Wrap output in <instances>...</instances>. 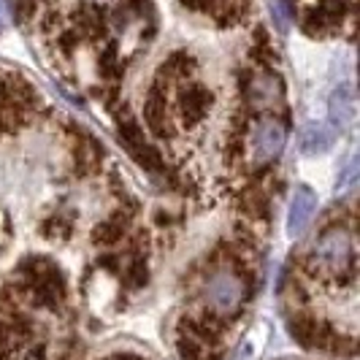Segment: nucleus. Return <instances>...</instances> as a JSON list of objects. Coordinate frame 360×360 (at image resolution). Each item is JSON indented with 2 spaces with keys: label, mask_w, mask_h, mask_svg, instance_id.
<instances>
[{
  "label": "nucleus",
  "mask_w": 360,
  "mask_h": 360,
  "mask_svg": "<svg viewBox=\"0 0 360 360\" xmlns=\"http://www.w3.org/2000/svg\"><path fill=\"white\" fill-rule=\"evenodd\" d=\"M304 269L311 279H344L355 285L358 279V236H355V214L347 219L325 225L320 236L311 241Z\"/></svg>",
  "instance_id": "1"
},
{
  "label": "nucleus",
  "mask_w": 360,
  "mask_h": 360,
  "mask_svg": "<svg viewBox=\"0 0 360 360\" xmlns=\"http://www.w3.org/2000/svg\"><path fill=\"white\" fill-rule=\"evenodd\" d=\"M288 136V117H279L274 111L252 114V120L241 133V158L252 171H269L282 158Z\"/></svg>",
  "instance_id": "2"
},
{
  "label": "nucleus",
  "mask_w": 360,
  "mask_h": 360,
  "mask_svg": "<svg viewBox=\"0 0 360 360\" xmlns=\"http://www.w3.org/2000/svg\"><path fill=\"white\" fill-rule=\"evenodd\" d=\"M238 92L255 114L285 106V82L271 65H266V68H260V65L257 68H241L238 71Z\"/></svg>",
  "instance_id": "3"
},
{
  "label": "nucleus",
  "mask_w": 360,
  "mask_h": 360,
  "mask_svg": "<svg viewBox=\"0 0 360 360\" xmlns=\"http://www.w3.org/2000/svg\"><path fill=\"white\" fill-rule=\"evenodd\" d=\"M214 108V92L209 90L203 82H181L171 90V117L174 127L181 130H195L200 127Z\"/></svg>",
  "instance_id": "4"
},
{
  "label": "nucleus",
  "mask_w": 360,
  "mask_h": 360,
  "mask_svg": "<svg viewBox=\"0 0 360 360\" xmlns=\"http://www.w3.org/2000/svg\"><path fill=\"white\" fill-rule=\"evenodd\" d=\"M68 139H71V165L76 171V176H92L101 171V162H103V146L98 144V139L71 127L68 130Z\"/></svg>",
  "instance_id": "5"
},
{
  "label": "nucleus",
  "mask_w": 360,
  "mask_h": 360,
  "mask_svg": "<svg viewBox=\"0 0 360 360\" xmlns=\"http://www.w3.org/2000/svg\"><path fill=\"white\" fill-rule=\"evenodd\" d=\"M198 73H200V63L193 57V54H187L184 49H174V52L162 60V65L158 68L155 82L162 84V87H168V90H174V87L181 84V82H193V79H198Z\"/></svg>",
  "instance_id": "6"
},
{
  "label": "nucleus",
  "mask_w": 360,
  "mask_h": 360,
  "mask_svg": "<svg viewBox=\"0 0 360 360\" xmlns=\"http://www.w3.org/2000/svg\"><path fill=\"white\" fill-rule=\"evenodd\" d=\"M65 206H68V200L63 198L49 214H44L38 219L36 231L41 233V238L60 241V244H65L68 238H73V233H76V212L65 209Z\"/></svg>",
  "instance_id": "7"
},
{
  "label": "nucleus",
  "mask_w": 360,
  "mask_h": 360,
  "mask_svg": "<svg viewBox=\"0 0 360 360\" xmlns=\"http://www.w3.org/2000/svg\"><path fill=\"white\" fill-rule=\"evenodd\" d=\"M317 212V198L309 187H298L295 195L290 200V214H288V233L290 236H298L309 222L311 217Z\"/></svg>",
  "instance_id": "8"
},
{
  "label": "nucleus",
  "mask_w": 360,
  "mask_h": 360,
  "mask_svg": "<svg viewBox=\"0 0 360 360\" xmlns=\"http://www.w3.org/2000/svg\"><path fill=\"white\" fill-rule=\"evenodd\" d=\"M127 236H130V219L120 214H111L92 228V244L103 247V250H114L122 241H127Z\"/></svg>",
  "instance_id": "9"
},
{
  "label": "nucleus",
  "mask_w": 360,
  "mask_h": 360,
  "mask_svg": "<svg viewBox=\"0 0 360 360\" xmlns=\"http://www.w3.org/2000/svg\"><path fill=\"white\" fill-rule=\"evenodd\" d=\"M98 73H101V79H103V84H111V87H117V82L122 79V73H125V57L120 52V46L117 44H103V49L98 52Z\"/></svg>",
  "instance_id": "10"
},
{
  "label": "nucleus",
  "mask_w": 360,
  "mask_h": 360,
  "mask_svg": "<svg viewBox=\"0 0 360 360\" xmlns=\"http://www.w3.org/2000/svg\"><path fill=\"white\" fill-rule=\"evenodd\" d=\"M330 117H333V122L339 127L347 125V122H352V117H355V98H352V90H349V87H342V90L333 95Z\"/></svg>",
  "instance_id": "11"
},
{
  "label": "nucleus",
  "mask_w": 360,
  "mask_h": 360,
  "mask_svg": "<svg viewBox=\"0 0 360 360\" xmlns=\"http://www.w3.org/2000/svg\"><path fill=\"white\" fill-rule=\"evenodd\" d=\"M330 146V133H328V127H309L307 133H304V152L307 155H314V152H323Z\"/></svg>",
  "instance_id": "12"
},
{
  "label": "nucleus",
  "mask_w": 360,
  "mask_h": 360,
  "mask_svg": "<svg viewBox=\"0 0 360 360\" xmlns=\"http://www.w3.org/2000/svg\"><path fill=\"white\" fill-rule=\"evenodd\" d=\"M14 244V219L8 214V209L0 203V255H6Z\"/></svg>",
  "instance_id": "13"
},
{
  "label": "nucleus",
  "mask_w": 360,
  "mask_h": 360,
  "mask_svg": "<svg viewBox=\"0 0 360 360\" xmlns=\"http://www.w3.org/2000/svg\"><path fill=\"white\" fill-rule=\"evenodd\" d=\"M179 6H184L193 14H206L209 6H212V0H179Z\"/></svg>",
  "instance_id": "14"
},
{
  "label": "nucleus",
  "mask_w": 360,
  "mask_h": 360,
  "mask_svg": "<svg viewBox=\"0 0 360 360\" xmlns=\"http://www.w3.org/2000/svg\"><path fill=\"white\" fill-rule=\"evenodd\" d=\"M103 360H146V358H144V355H139V352L122 349V352H111V355H106Z\"/></svg>",
  "instance_id": "15"
},
{
  "label": "nucleus",
  "mask_w": 360,
  "mask_h": 360,
  "mask_svg": "<svg viewBox=\"0 0 360 360\" xmlns=\"http://www.w3.org/2000/svg\"><path fill=\"white\" fill-rule=\"evenodd\" d=\"M0 22H3V19H0Z\"/></svg>",
  "instance_id": "16"
}]
</instances>
